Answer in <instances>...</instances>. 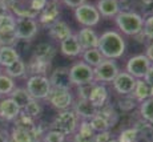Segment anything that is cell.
Instances as JSON below:
<instances>
[{
	"label": "cell",
	"mask_w": 153,
	"mask_h": 142,
	"mask_svg": "<svg viewBox=\"0 0 153 142\" xmlns=\"http://www.w3.org/2000/svg\"><path fill=\"white\" fill-rule=\"evenodd\" d=\"M125 40L119 32L116 31H105L99 36L97 49L101 52L104 58L117 60L123 57L125 53Z\"/></svg>",
	"instance_id": "6da1fadb"
},
{
	"label": "cell",
	"mask_w": 153,
	"mask_h": 142,
	"mask_svg": "<svg viewBox=\"0 0 153 142\" xmlns=\"http://www.w3.org/2000/svg\"><path fill=\"white\" fill-rule=\"evenodd\" d=\"M114 21H116L117 28L123 33L128 35V36H136V35H139L143 31V27H144L143 16L139 12H136V11H128V12L120 11L114 16Z\"/></svg>",
	"instance_id": "7a4b0ae2"
},
{
	"label": "cell",
	"mask_w": 153,
	"mask_h": 142,
	"mask_svg": "<svg viewBox=\"0 0 153 142\" xmlns=\"http://www.w3.org/2000/svg\"><path fill=\"white\" fill-rule=\"evenodd\" d=\"M79 124H80V118L73 112V109H65L59 112V114L52 121L51 129L57 130L64 135H73L79 128Z\"/></svg>",
	"instance_id": "3957f363"
},
{
	"label": "cell",
	"mask_w": 153,
	"mask_h": 142,
	"mask_svg": "<svg viewBox=\"0 0 153 142\" xmlns=\"http://www.w3.org/2000/svg\"><path fill=\"white\" fill-rule=\"evenodd\" d=\"M48 0H15L11 5L12 12L16 15V17H35L44 8Z\"/></svg>",
	"instance_id": "277c9868"
},
{
	"label": "cell",
	"mask_w": 153,
	"mask_h": 142,
	"mask_svg": "<svg viewBox=\"0 0 153 142\" xmlns=\"http://www.w3.org/2000/svg\"><path fill=\"white\" fill-rule=\"evenodd\" d=\"M119 72L120 69L116 61L111 58H104L97 67L93 68V81L97 84L112 82Z\"/></svg>",
	"instance_id": "5b68a950"
},
{
	"label": "cell",
	"mask_w": 153,
	"mask_h": 142,
	"mask_svg": "<svg viewBox=\"0 0 153 142\" xmlns=\"http://www.w3.org/2000/svg\"><path fill=\"white\" fill-rule=\"evenodd\" d=\"M29 96L35 100H47L52 87L47 76H31L27 81V88Z\"/></svg>",
	"instance_id": "8992f818"
},
{
	"label": "cell",
	"mask_w": 153,
	"mask_h": 142,
	"mask_svg": "<svg viewBox=\"0 0 153 142\" xmlns=\"http://www.w3.org/2000/svg\"><path fill=\"white\" fill-rule=\"evenodd\" d=\"M75 17L79 24L88 27V28L97 25L101 19L96 5L89 4V3H84V4L79 5L77 8H75Z\"/></svg>",
	"instance_id": "52a82bcc"
},
{
	"label": "cell",
	"mask_w": 153,
	"mask_h": 142,
	"mask_svg": "<svg viewBox=\"0 0 153 142\" xmlns=\"http://www.w3.org/2000/svg\"><path fill=\"white\" fill-rule=\"evenodd\" d=\"M39 31V24L35 19L31 17H17L15 23V32H16L17 39L31 41L36 36Z\"/></svg>",
	"instance_id": "ba28073f"
},
{
	"label": "cell",
	"mask_w": 153,
	"mask_h": 142,
	"mask_svg": "<svg viewBox=\"0 0 153 142\" xmlns=\"http://www.w3.org/2000/svg\"><path fill=\"white\" fill-rule=\"evenodd\" d=\"M69 75L72 84L75 87L81 84H88V82H93V68L85 64L84 61H79L75 63L69 68Z\"/></svg>",
	"instance_id": "9c48e42d"
},
{
	"label": "cell",
	"mask_w": 153,
	"mask_h": 142,
	"mask_svg": "<svg viewBox=\"0 0 153 142\" xmlns=\"http://www.w3.org/2000/svg\"><path fill=\"white\" fill-rule=\"evenodd\" d=\"M47 100L57 110L71 109V106L73 105L72 92L65 90V89H55V88H52L48 97H47Z\"/></svg>",
	"instance_id": "30bf717a"
},
{
	"label": "cell",
	"mask_w": 153,
	"mask_h": 142,
	"mask_svg": "<svg viewBox=\"0 0 153 142\" xmlns=\"http://www.w3.org/2000/svg\"><path fill=\"white\" fill-rule=\"evenodd\" d=\"M151 65L152 63L145 55H136L128 60L125 72H128L134 78H144V76L148 72Z\"/></svg>",
	"instance_id": "8fae6325"
},
{
	"label": "cell",
	"mask_w": 153,
	"mask_h": 142,
	"mask_svg": "<svg viewBox=\"0 0 153 142\" xmlns=\"http://www.w3.org/2000/svg\"><path fill=\"white\" fill-rule=\"evenodd\" d=\"M48 80L51 82V87L55 88V89L71 90L73 87L71 75H69V68H65V67H59L53 69Z\"/></svg>",
	"instance_id": "7c38bea8"
},
{
	"label": "cell",
	"mask_w": 153,
	"mask_h": 142,
	"mask_svg": "<svg viewBox=\"0 0 153 142\" xmlns=\"http://www.w3.org/2000/svg\"><path fill=\"white\" fill-rule=\"evenodd\" d=\"M136 80L133 76H131L128 72H119L114 80L112 81L113 84V89L120 94V96H125V94H131L134 89L136 85Z\"/></svg>",
	"instance_id": "4fadbf2b"
},
{
	"label": "cell",
	"mask_w": 153,
	"mask_h": 142,
	"mask_svg": "<svg viewBox=\"0 0 153 142\" xmlns=\"http://www.w3.org/2000/svg\"><path fill=\"white\" fill-rule=\"evenodd\" d=\"M39 23L45 27H49L51 24H53L56 20H59L60 16V7H59L57 1L49 0L47 1V4L44 5V8L39 12Z\"/></svg>",
	"instance_id": "5bb4252c"
},
{
	"label": "cell",
	"mask_w": 153,
	"mask_h": 142,
	"mask_svg": "<svg viewBox=\"0 0 153 142\" xmlns=\"http://www.w3.org/2000/svg\"><path fill=\"white\" fill-rule=\"evenodd\" d=\"M72 109L77 114V117L84 121H89L91 118L93 116H96V113H97V108L89 100H84V98L76 100L72 105Z\"/></svg>",
	"instance_id": "9a60e30c"
},
{
	"label": "cell",
	"mask_w": 153,
	"mask_h": 142,
	"mask_svg": "<svg viewBox=\"0 0 153 142\" xmlns=\"http://www.w3.org/2000/svg\"><path fill=\"white\" fill-rule=\"evenodd\" d=\"M77 36V40L80 43L83 51L85 49H91V48H97L99 44V35L93 31L92 28H88V27H84L83 29L76 33Z\"/></svg>",
	"instance_id": "2e32d148"
},
{
	"label": "cell",
	"mask_w": 153,
	"mask_h": 142,
	"mask_svg": "<svg viewBox=\"0 0 153 142\" xmlns=\"http://www.w3.org/2000/svg\"><path fill=\"white\" fill-rule=\"evenodd\" d=\"M22 109L13 102L12 98H4L0 101V118L4 121H13L20 114Z\"/></svg>",
	"instance_id": "e0dca14e"
},
{
	"label": "cell",
	"mask_w": 153,
	"mask_h": 142,
	"mask_svg": "<svg viewBox=\"0 0 153 142\" xmlns=\"http://www.w3.org/2000/svg\"><path fill=\"white\" fill-rule=\"evenodd\" d=\"M60 51L64 56L76 57V56L83 53V48H81L80 43H79L77 36H76V35H72V36H69L68 39L60 41Z\"/></svg>",
	"instance_id": "ac0fdd59"
},
{
	"label": "cell",
	"mask_w": 153,
	"mask_h": 142,
	"mask_svg": "<svg viewBox=\"0 0 153 142\" xmlns=\"http://www.w3.org/2000/svg\"><path fill=\"white\" fill-rule=\"evenodd\" d=\"M88 100L97 109L104 106L107 102H109V93H108L107 87H105L104 84H97V82H96Z\"/></svg>",
	"instance_id": "d6986e66"
},
{
	"label": "cell",
	"mask_w": 153,
	"mask_h": 142,
	"mask_svg": "<svg viewBox=\"0 0 153 142\" xmlns=\"http://www.w3.org/2000/svg\"><path fill=\"white\" fill-rule=\"evenodd\" d=\"M48 29H49L51 37L57 41H63L73 35L71 27L65 21H63V20H56L53 24H51L48 27Z\"/></svg>",
	"instance_id": "ffe728a7"
},
{
	"label": "cell",
	"mask_w": 153,
	"mask_h": 142,
	"mask_svg": "<svg viewBox=\"0 0 153 142\" xmlns=\"http://www.w3.org/2000/svg\"><path fill=\"white\" fill-rule=\"evenodd\" d=\"M96 133L91 128L89 121L81 120L79 124V128L73 134V142H95Z\"/></svg>",
	"instance_id": "44dd1931"
},
{
	"label": "cell",
	"mask_w": 153,
	"mask_h": 142,
	"mask_svg": "<svg viewBox=\"0 0 153 142\" xmlns=\"http://www.w3.org/2000/svg\"><path fill=\"white\" fill-rule=\"evenodd\" d=\"M49 70H51V63L49 61L39 60L33 56L27 64V73H29L31 76H45Z\"/></svg>",
	"instance_id": "7402d4cb"
},
{
	"label": "cell",
	"mask_w": 153,
	"mask_h": 142,
	"mask_svg": "<svg viewBox=\"0 0 153 142\" xmlns=\"http://www.w3.org/2000/svg\"><path fill=\"white\" fill-rule=\"evenodd\" d=\"M96 8H97L100 16H104V17H114L120 12V7L117 0H97Z\"/></svg>",
	"instance_id": "603a6c76"
},
{
	"label": "cell",
	"mask_w": 153,
	"mask_h": 142,
	"mask_svg": "<svg viewBox=\"0 0 153 142\" xmlns=\"http://www.w3.org/2000/svg\"><path fill=\"white\" fill-rule=\"evenodd\" d=\"M39 137L33 132L19 128H12L11 134L8 135V142H39Z\"/></svg>",
	"instance_id": "cb8c5ba5"
},
{
	"label": "cell",
	"mask_w": 153,
	"mask_h": 142,
	"mask_svg": "<svg viewBox=\"0 0 153 142\" xmlns=\"http://www.w3.org/2000/svg\"><path fill=\"white\" fill-rule=\"evenodd\" d=\"M56 56V48L49 43H40L33 51V57L39 58L43 61H49L52 63L53 57Z\"/></svg>",
	"instance_id": "d4e9b609"
},
{
	"label": "cell",
	"mask_w": 153,
	"mask_h": 142,
	"mask_svg": "<svg viewBox=\"0 0 153 142\" xmlns=\"http://www.w3.org/2000/svg\"><path fill=\"white\" fill-rule=\"evenodd\" d=\"M151 90L152 87L149 84H146L143 78H137L136 80V85H134V89L132 92V96L136 100L137 102H143L144 100L149 98L151 97Z\"/></svg>",
	"instance_id": "484cf974"
},
{
	"label": "cell",
	"mask_w": 153,
	"mask_h": 142,
	"mask_svg": "<svg viewBox=\"0 0 153 142\" xmlns=\"http://www.w3.org/2000/svg\"><path fill=\"white\" fill-rule=\"evenodd\" d=\"M97 114H100V116L107 121L109 128H113V126L119 122V113H117V110L114 109V106L111 105L109 102H107L104 106L99 108Z\"/></svg>",
	"instance_id": "4316f807"
},
{
	"label": "cell",
	"mask_w": 153,
	"mask_h": 142,
	"mask_svg": "<svg viewBox=\"0 0 153 142\" xmlns=\"http://www.w3.org/2000/svg\"><path fill=\"white\" fill-rule=\"evenodd\" d=\"M25 73H27V64H25L22 58H17L12 64L5 67V75L10 76L11 78L23 77Z\"/></svg>",
	"instance_id": "83f0119b"
},
{
	"label": "cell",
	"mask_w": 153,
	"mask_h": 142,
	"mask_svg": "<svg viewBox=\"0 0 153 142\" xmlns=\"http://www.w3.org/2000/svg\"><path fill=\"white\" fill-rule=\"evenodd\" d=\"M10 98H12L13 102L23 110L25 108V105L32 100V97L29 96L28 90L24 89V88H15L10 93Z\"/></svg>",
	"instance_id": "f1b7e54d"
},
{
	"label": "cell",
	"mask_w": 153,
	"mask_h": 142,
	"mask_svg": "<svg viewBox=\"0 0 153 142\" xmlns=\"http://www.w3.org/2000/svg\"><path fill=\"white\" fill-rule=\"evenodd\" d=\"M17 58H20V55L13 47H1L0 48V67H8Z\"/></svg>",
	"instance_id": "f546056e"
},
{
	"label": "cell",
	"mask_w": 153,
	"mask_h": 142,
	"mask_svg": "<svg viewBox=\"0 0 153 142\" xmlns=\"http://www.w3.org/2000/svg\"><path fill=\"white\" fill-rule=\"evenodd\" d=\"M83 61L85 64H88L89 67L95 68L104 60V56L101 55V52L97 48H91V49H85L83 51Z\"/></svg>",
	"instance_id": "4dcf8cb0"
},
{
	"label": "cell",
	"mask_w": 153,
	"mask_h": 142,
	"mask_svg": "<svg viewBox=\"0 0 153 142\" xmlns=\"http://www.w3.org/2000/svg\"><path fill=\"white\" fill-rule=\"evenodd\" d=\"M134 128L139 132L140 140H143L144 142H153V124H149L144 120H140L136 122Z\"/></svg>",
	"instance_id": "1f68e13d"
},
{
	"label": "cell",
	"mask_w": 153,
	"mask_h": 142,
	"mask_svg": "<svg viewBox=\"0 0 153 142\" xmlns=\"http://www.w3.org/2000/svg\"><path fill=\"white\" fill-rule=\"evenodd\" d=\"M139 112L141 120L153 124V97H149V98L144 100L143 102H140Z\"/></svg>",
	"instance_id": "d6a6232c"
},
{
	"label": "cell",
	"mask_w": 153,
	"mask_h": 142,
	"mask_svg": "<svg viewBox=\"0 0 153 142\" xmlns=\"http://www.w3.org/2000/svg\"><path fill=\"white\" fill-rule=\"evenodd\" d=\"M22 112H23L24 114H27L28 117H31V118H33V120H36V118H39L40 116H42V113H43V106H42V104H40L39 100L32 98L31 101H29L27 105H25V108L23 109Z\"/></svg>",
	"instance_id": "836d02e7"
},
{
	"label": "cell",
	"mask_w": 153,
	"mask_h": 142,
	"mask_svg": "<svg viewBox=\"0 0 153 142\" xmlns=\"http://www.w3.org/2000/svg\"><path fill=\"white\" fill-rule=\"evenodd\" d=\"M139 140H140L139 132H137V129L134 126L121 130L119 134V138H117L119 142H139Z\"/></svg>",
	"instance_id": "e575fe53"
},
{
	"label": "cell",
	"mask_w": 153,
	"mask_h": 142,
	"mask_svg": "<svg viewBox=\"0 0 153 142\" xmlns=\"http://www.w3.org/2000/svg\"><path fill=\"white\" fill-rule=\"evenodd\" d=\"M17 36L15 29H3L0 31V47H13Z\"/></svg>",
	"instance_id": "d590c367"
},
{
	"label": "cell",
	"mask_w": 153,
	"mask_h": 142,
	"mask_svg": "<svg viewBox=\"0 0 153 142\" xmlns=\"http://www.w3.org/2000/svg\"><path fill=\"white\" fill-rule=\"evenodd\" d=\"M89 125H91V128L93 129V132H95V133L107 132V130L111 129L107 121H105L104 118L100 116V114H97V113H96V116H93L89 120Z\"/></svg>",
	"instance_id": "8d00e7d4"
},
{
	"label": "cell",
	"mask_w": 153,
	"mask_h": 142,
	"mask_svg": "<svg viewBox=\"0 0 153 142\" xmlns=\"http://www.w3.org/2000/svg\"><path fill=\"white\" fill-rule=\"evenodd\" d=\"M15 89L13 78L7 75H0V96H8Z\"/></svg>",
	"instance_id": "74e56055"
},
{
	"label": "cell",
	"mask_w": 153,
	"mask_h": 142,
	"mask_svg": "<svg viewBox=\"0 0 153 142\" xmlns=\"http://www.w3.org/2000/svg\"><path fill=\"white\" fill-rule=\"evenodd\" d=\"M136 105H137V101L133 98L132 94H125V96H123L121 98L117 101V106H119L123 112L133 110V109L136 108Z\"/></svg>",
	"instance_id": "f35d334b"
},
{
	"label": "cell",
	"mask_w": 153,
	"mask_h": 142,
	"mask_svg": "<svg viewBox=\"0 0 153 142\" xmlns=\"http://www.w3.org/2000/svg\"><path fill=\"white\" fill-rule=\"evenodd\" d=\"M67 135H64L63 133L57 132L55 129L47 130L43 134V142H65Z\"/></svg>",
	"instance_id": "ab89813d"
},
{
	"label": "cell",
	"mask_w": 153,
	"mask_h": 142,
	"mask_svg": "<svg viewBox=\"0 0 153 142\" xmlns=\"http://www.w3.org/2000/svg\"><path fill=\"white\" fill-rule=\"evenodd\" d=\"M134 5L140 10L141 16L153 15V0H134Z\"/></svg>",
	"instance_id": "60d3db41"
},
{
	"label": "cell",
	"mask_w": 153,
	"mask_h": 142,
	"mask_svg": "<svg viewBox=\"0 0 153 142\" xmlns=\"http://www.w3.org/2000/svg\"><path fill=\"white\" fill-rule=\"evenodd\" d=\"M15 23H16V17L11 13H4L0 16V31L3 29H15Z\"/></svg>",
	"instance_id": "b9f144b4"
},
{
	"label": "cell",
	"mask_w": 153,
	"mask_h": 142,
	"mask_svg": "<svg viewBox=\"0 0 153 142\" xmlns=\"http://www.w3.org/2000/svg\"><path fill=\"white\" fill-rule=\"evenodd\" d=\"M96 82H88V84H81V85H77V98H84V100H88L89 98V94L92 92L93 87H95Z\"/></svg>",
	"instance_id": "7bdbcfd3"
},
{
	"label": "cell",
	"mask_w": 153,
	"mask_h": 142,
	"mask_svg": "<svg viewBox=\"0 0 153 142\" xmlns=\"http://www.w3.org/2000/svg\"><path fill=\"white\" fill-rule=\"evenodd\" d=\"M143 33L148 40L153 41V15L146 16L144 20V27H143Z\"/></svg>",
	"instance_id": "ee69618b"
},
{
	"label": "cell",
	"mask_w": 153,
	"mask_h": 142,
	"mask_svg": "<svg viewBox=\"0 0 153 142\" xmlns=\"http://www.w3.org/2000/svg\"><path fill=\"white\" fill-rule=\"evenodd\" d=\"M111 140H112V135H111L109 130L96 133V135H95V142H109Z\"/></svg>",
	"instance_id": "f6af8a7d"
},
{
	"label": "cell",
	"mask_w": 153,
	"mask_h": 142,
	"mask_svg": "<svg viewBox=\"0 0 153 142\" xmlns=\"http://www.w3.org/2000/svg\"><path fill=\"white\" fill-rule=\"evenodd\" d=\"M144 81L146 82V84H149L151 87H153V64L149 67V69H148V72L145 73V76H144Z\"/></svg>",
	"instance_id": "bcb514c9"
},
{
	"label": "cell",
	"mask_w": 153,
	"mask_h": 142,
	"mask_svg": "<svg viewBox=\"0 0 153 142\" xmlns=\"http://www.w3.org/2000/svg\"><path fill=\"white\" fill-rule=\"evenodd\" d=\"M63 3L65 5H68L69 8H77L79 5L84 4L85 0H63Z\"/></svg>",
	"instance_id": "7dc6e473"
},
{
	"label": "cell",
	"mask_w": 153,
	"mask_h": 142,
	"mask_svg": "<svg viewBox=\"0 0 153 142\" xmlns=\"http://www.w3.org/2000/svg\"><path fill=\"white\" fill-rule=\"evenodd\" d=\"M145 56L149 58V61L153 64V41L146 45V49H145Z\"/></svg>",
	"instance_id": "c3c4849f"
},
{
	"label": "cell",
	"mask_w": 153,
	"mask_h": 142,
	"mask_svg": "<svg viewBox=\"0 0 153 142\" xmlns=\"http://www.w3.org/2000/svg\"><path fill=\"white\" fill-rule=\"evenodd\" d=\"M7 11H8V8L5 7V4L1 1V0H0V16H1V15H4V13H7Z\"/></svg>",
	"instance_id": "681fc988"
},
{
	"label": "cell",
	"mask_w": 153,
	"mask_h": 142,
	"mask_svg": "<svg viewBox=\"0 0 153 142\" xmlns=\"http://www.w3.org/2000/svg\"><path fill=\"white\" fill-rule=\"evenodd\" d=\"M0 142H8V135L3 132H0Z\"/></svg>",
	"instance_id": "f907efd6"
},
{
	"label": "cell",
	"mask_w": 153,
	"mask_h": 142,
	"mask_svg": "<svg viewBox=\"0 0 153 142\" xmlns=\"http://www.w3.org/2000/svg\"><path fill=\"white\" fill-rule=\"evenodd\" d=\"M1 1L5 4V7H7V8H10L11 5L13 4V1H15V0H1Z\"/></svg>",
	"instance_id": "816d5d0a"
},
{
	"label": "cell",
	"mask_w": 153,
	"mask_h": 142,
	"mask_svg": "<svg viewBox=\"0 0 153 142\" xmlns=\"http://www.w3.org/2000/svg\"><path fill=\"white\" fill-rule=\"evenodd\" d=\"M109 142H119V141H117V140H113V138H112V140H111Z\"/></svg>",
	"instance_id": "f5cc1de1"
},
{
	"label": "cell",
	"mask_w": 153,
	"mask_h": 142,
	"mask_svg": "<svg viewBox=\"0 0 153 142\" xmlns=\"http://www.w3.org/2000/svg\"><path fill=\"white\" fill-rule=\"evenodd\" d=\"M65 142H73V141H65Z\"/></svg>",
	"instance_id": "db71d44e"
},
{
	"label": "cell",
	"mask_w": 153,
	"mask_h": 142,
	"mask_svg": "<svg viewBox=\"0 0 153 142\" xmlns=\"http://www.w3.org/2000/svg\"><path fill=\"white\" fill-rule=\"evenodd\" d=\"M53 1H57V0H53Z\"/></svg>",
	"instance_id": "11a10c76"
},
{
	"label": "cell",
	"mask_w": 153,
	"mask_h": 142,
	"mask_svg": "<svg viewBox=\"0 0 153 142\" xmlns=\"http://www.w3.org/2000/svg\"><path fill=\"white\" fill-rule=\"evenodd\" d=\"M0 48H1V47H0Z\"/></svg>",
	"instance_id": "9f6ffc18"
}]
</instances>
